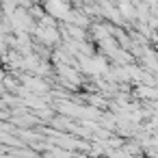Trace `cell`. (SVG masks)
<instances>
[{
    "label": "cell",
    "mask_w": 158,
    "mask_h": 158,
    "mask_svg": "<svg viewBox=\"0 0 158 158\" xmlns=\"http://www.w3.org/2000/svg\"><path fill=\"white\" fill-rule=\"evenodd\" d=\"M48 5V11L52 15H59V18H65L69 13V7H67V0H46Z\"/></svg>",
    "instance_id": "obj_1"
}]
</instances>
